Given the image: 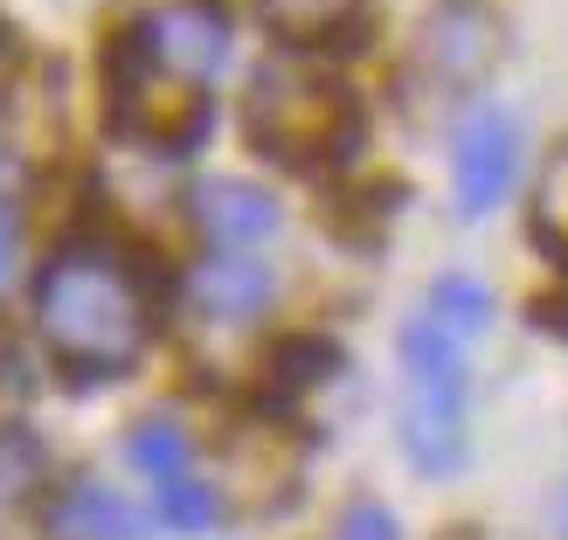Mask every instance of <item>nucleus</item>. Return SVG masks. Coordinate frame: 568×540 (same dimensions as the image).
<instances>
[{
  "label": "nucleus",
  "mask_w": 568,
  "mask_h": 540,
  "mask_svg": "<svg viewBox=\"0 0 568 540\" xmlns=\"http://www.w3.org/2000/svg\"><path fill=\"white\" fill-rule=\"evenodd\" d=\"M277 292V277L250 257V249H215V257H202L187 271V298L202 319H222V326H243V319H257V312L271 305Z\"/></svg>",
  "instance_id": "7"
},
{
  "label": "nucleus",
  "mask_w": 568,
  "mask_h": 540,
  "mask_svg": "<svg viewBox=\"0 0 568 540\" xmlns=\"http://www.w3.org/2000/svg\"><path fill=\"white\" fill-rule=\"evenodd\" d=\"M36 326L63 375H77V381L125 375L153 347V326H160L153 277L119 243L70 236L36 277Z\"/></svg>",
  "instance_id": "1"
},
{
  "label": "nucleus",
  "mask_w": 568,
  "mask_h": 540,
  "mask_svg": "<svg viewBox=\"0 0 568 540\" xmlns=\"http://www.w3.org/2000/svg\"><path fill=\"white\" fill-rule=\"evenodd\" d=\"M187 208H194V222H202V236L215 249H257V243L277 236V202H271L257 181H236V174L202 181Z\"/></svg>",
  "instance_id": "8"
},
{
  "label": "nucleus",
  "mask_w": 568,
  "mask_h": 540,
  "mask_svg": "<svg viewBox=\"0 0 568 540\" xmlns=\"http://www.w3.org/2000/svg\"><path fill=\"white\" fill-rule=\"evenodd\" d=\"M250 139L292 166H320L354 146V98L298 70H264L257 98H250Z\"/></svg>",
  "instance_id": "3"
},
{
  "label": "nucleus",
  "mask_w": 568,
  "mask_h": 540,
  "mask_svg": "<svg viewBox=\"0 0 568 540\" xmlns=\"http://www.w3.org/2000/svg\"><path fill=\"white\" fill-rule=\"evenodd\" d=\"M146 520L125 492H111L104 478H77L49 499V540H139Z\"/></svg>",
  "instance_id": "9"
},
{
  "label": "nucleus",
  "mask_w": 568,
  "mask_h": 540,
  "mask_svg": "<svg viewBox=\"0 0 568 540\" xmlns=\"http://www.w3.org/2000/svg\"><path fill=\"white\" fill-rule=\"evenodd\" d=\"M450 181H458V208L465 215H493L520 181V125L506 119L499 104H478L458 125V146H450Z\"/></svg>",
  "instance_id": "6"
},
{
  "label": "nucleus",
  "mask_w": 568,
  "mask_h": 540,
  "mask_svg": "<svg viewBox=\"0 0 568 540\" xmlns=\"http://www.w3.org/2000/svg\"><path fill=\"white\" fill-rule=\"evenodd\" d=\"M555 540H568V486L555 492Z\"/></svg>",
  "instance_id": "14"
},
{
  "label": "nucleus",
  "mask_w": 568,
  "mask_h": 540,
  "mask_svg": "<svg viewBox=\"0 0 568 540\" xmlns=\"http://www.w3.org/2000/svg\"><path fill=\"white\" fill-rule=\"evenodd\" d=\"M132 471L153 486V506H160V520L166 527H181V533H209L222 520V499L202 471H194V444L174 416H146L132 430Z\"/></svg>",
  "instance_id": "5"
},
{
  "label": "nucleus",
  "mask_w": 568,
  "mask_h": 540,
  "mask_svg": "<svg viewBox=\"0 0 568 540\" xmlns=\"http://www.w3.org/2000/svg\"><path fill=\"white\" fill-rule=\"evenodd\" d=\"M333 540H403V527H395V513H388V506L361 499V506H347V513H339Z\"/></svg>",
  "instance_id": "12"
},
{
  "label": "nucleus",
  "mask_w": 568,
  "mask_h": 540,
  "mask_svg": "<svg viewBox=\"0 0 568 540\" xmlns=\"http://www.w3.org/2000/svg\"><path fill=\"white\" fill-rule=\"evenodd\" d=\"M49 492V444L21 422H0V527Z\"/></svg>",
  "instance_id": "10"
},
{
  "label": "nucleus",
  "mask_w": 568,
  "mask_h": 540,
  "mask_svg": "<svg viewBox=\"0 0 568 540\" xmlns=\"http://www.w3.org/2000/svg\"><path fill=\"white\" fill-rule=\"evenodd\" d=\"M14 257H21V222H14L8 202H0V284L14 277Z\"/></svg>",
  "instance_id": "13"
},
{
  "label": "nucleus",
  "mask_w": 568,
  "mask_h": 540,
  "mask_svg": "<svg viewBox=\"0 0 568 540\" xmlns=\"http://www.w3.org/2000/svg\"><path fill=\"white\" fill-rule=\"evenodd\" d=\"M493 326V292L478 277H437L403 333V450L423 478L465 465V354Z\"/></svg>",
  "instance_id": "2"
},
{
  "label": "nucleus",
  "mask_w": 568,
  "mask_h": 540,
  "mask_svg": "<svg viewBox=\"0 0 568 540\" xmlns=\"http://www.w3.org/2000/svg\"><path fill=\"white\" fill-rule=\"evenodd\" d=\"M257 14L277 42L292 49H320V42H339L361 14V0H257Z\"/></svg>",
  "instance_id": "11"
},
{
  "label": "nucleus",
  "mask_w": 568,
  "mask_h": 540,
  "mask_svg": "<svg viewBox=\"0 0 568 540\" xmlns=\"http://www.w3.org/2000/svg\"><path fill=\"white\" fill-rule=\"evenodd\" d=\"M111 63L209 91L222 63H230V14H222V0H160L119 35Z\"/></svg>",
  "instance_id": "4"
}]
</instances>
